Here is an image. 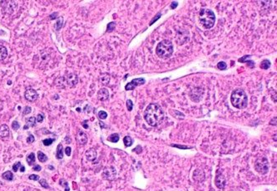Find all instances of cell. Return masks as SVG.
<instances>
[{
  "label": "cell",
  "instance_id": "cell-43",
  "mask_svg": "<svg viewBox=\"0 0 277 191\" xmlns=\"http://www.w3.org/2000/svg\"><path fill=\"white\" fill-rule=\"evenodd\" d=\"M71 150H72V149H71V147H69V146H67L65 149V154H66L67 156H70L71 155Z\"/></svg>",
  "mask_w": 277,
  "mask_h": 191
},
{
  "label": "cell",
  "instance_id": "cell-21",
  "mask_svg": "<svg viewBox=\"0 0 277 191\" xmlns=\"http://www.w3.org/2000/svg\"><path fill=\"white\" fill-rule=\"evenodd\" d=\"M8 56V50L7 48L3 46V45H0V61H3Z\"/></svg>",
  "mask_w": 277,
  "mask_h": 191
},
{
  "label": "cell",
  "instance_id": "cell-45",
  "mask_svg": "<svg viewBox=\"0 0 277 191\" xmlns=\"http://www.w3.org/2000/svg\"><path fill=\"white\" fill-rule=\"evenodd\" d=\"M177 4H178V3L177 2V1H175V2H172L171 3V8L173 9H176L177 7Z\"/></svg>",
  "mask_w": 277,
  "mask_h": 191
},
{
  "label": "cell",
  "instance_id": "cell-5",
  "mask_svg": "<svg viewBox=\"0 0 277 191\" xmlns=\"http://www.w3.org/2000/svg\"><path fill=\"white\" fill-rule=\"evenodd\" d=\"M254 168L255 171L261 175H266L269 171V161L266 157L258 158L255 161Z\"/></svg>",
  "mask_w": 277,
  "mask_h": 191
},
{
  "label": "cell",
  "instance_id": "cell-22",
  "mask_svg": "<svg viewBox=\"0 0 277 191\" xmlns=\"http://www.w3.org/2000/svg\"><path fill=\"white\" fill-rule=\"evenodd\" d=\"M2 178L5 180L12 181L13 180V175L11 171H6L2 175Z\"/></svg>",
  "mask_w": 277,
  "mask_h": 191
},
{
  "label": "cell",
  "instance_id": "cell-20",
  "mask_svg": "<svg viewBox=\"0 0 277 191\" xmlns=\"http://www.w3.org/2000/svg\"><path fill=\"white\" fill-rule=\"evenodd\" d=\"M56 158L61 159L63 158V147L62 144H58L57 147V153H56Z\"/></svg>",
  "mask_w": 277,
  "mask_h": 191
},
{
  "label": "cell",
  "instance_id": "cell-3",
  "mask_svg": "<svg viewBox=\"0 0 277 191\" xmlns=\"http://www.w3.org/2000/svg\"><path fill=\"white\" fill-rule=\"evenodd\" d=\"M200 22L205 28L210 29L213 28L216 22V16L214 12L208 9H200L199 13Z\"/></svg>",
  "mask_w": 277,
  "mask_h": 191
},
{
  "label": "cell",
  "instance_id": "cell-2",
  "mask_svg": "<svg viewBox=\"0 0 277 191\" xmlns=\"http://www.w3.org/2000/svg\"><path fill=\"white\" fill-rule=\"evenodd\" d=\"M231 101L234 107L237 109H244L248 105V96L243 89L237 88L231 93Z\"/></svg>",
  "mask_w": 277,
  "mask_h": 191
},
{
  "label": "cell",
  "instance_id": "cell-12",
  "mask_svg": "<svg viewBox=\"0 0 277 191\" xmlns=\"http://www.w3.org/2000/svg\"><path fill=\"white\" fill-rule=\"evenodd\" d=\"M215 184L220 190L224 189L226 184V179L225 175L222 174H217L215 178Z\"/></svg>",
  "mask_w": 277,
  "mask_h": 191
},
{
  "label": "cell",
  "instance_id": "cell-17",
  "mask_svg": "<svg viewBox=\"0 0 277 191\" xmlns=\"http://www.w3.org/2000/svg\"><path fill=\"white\" fill-rule=\"evenodd\" d=\"M193 179L195 180L200 182V181L204 180L205 179V174L202 170H196L193 173Z\"/></svg>",
  "mask_w": 277,
  "mask_h": 191
},
{
  "label": "cell",
  "instance_id": "cell-27",
  "mask_svg": "<svg viewBox=\"0 0 277 191\" xmlns=\"http://www.w3.org/2000/svg\"><path fill=\"white\" fill-rule=\"evenodd\" d=\"M38 160L40 162H46L47 160V156L45 155L44 153H43L42 151H38Z\"/></svg>",
  "mask_w": 277,
  "mask_h": 191
},
{
  "label": "cell",
  "instance_id": "cell-35",
  "mask_svg": "<svg viewBox=\"0 0 277 191\" xmlns=\"http://www.w3.org/2000/svg\"><path fill=\"white\" fill-rule=\"evenodd\" d=\"M127 108L128 111H132L133 108V102L131 100H127Z\"/></svg>",
  "mask_w": 277,
  "mask_h": 191
},
{
  "label": "cell",
  "instance_id": "cell-9",
  "mask_svg": "<svg viewBox=\"0 0 277 191\" xmlns=\"http://www.w3.org/2000/svg\"><path fill=\"white\" fill-rule=\"evenodd\" d=\"M145 82H146V80L142 77L136 78V79H133L132 82H128L125 86V89L127 90V91H132V90H134L137 86L145 84Z\"/></svg>",
  "mask_w": 277,
  "mask_h": 191
},
{
  "label": "cell",
  "instance_id": "cell-48",
  "mask_svg": "<svg viewBox=\"0 0 277 191\" xmlns=\"http://www.w3.org/2000/svg\"><path fill=\"white\" fill-rule=\"evenodd\" d=\"M173 146H176V147H178V148H181V149H187V147L186 146H177V145H172Z\"/></svg>",
  "mask_w": 277,
  "mask_h": 191
},
{
  "label": "cell",
  "instance_id": "cell-40",
  "mask_svg": "<svg viewBox=\"0 0 277 191\" xmlns=\"http://www.w3.org/2000/svg\"><path fill=\"white\" fill-rule=\"evenodd\" d=\"M28 179H29L30 180L38 181V180H39V176H38V175H29Z\"/></svg>",
  "mask_w": 277,
  "mask_h": 191
},
{
  "label": "cell",
  "instance_id": "cell-33",
  "mask_svg": "<svg viewBox=\"0 0 277 191\" xmlns=\"http://www.w3.org/2000/svg\"><path fill=\"white\" fill-rule=\"evenodd\" d=\"M54 140H55L54 139L47 138V139H45V140H43V143H44V146H48L52 145V143H53Z\"/></svg>",
  "mask_w": 277,
  "mask_h": 191
},
{
  "label": "cell",
  "instance_id": "cell-36",
  "mask_svg": "<svg viewBox=\"0 0 277 191\" xmlns=\"http://www.w3.org/2000/svg\"><path fill=\"white\" fill-rule=\"evenodd\" d=\"M98 117L101 120H104V119H106L108 117V113L106 111H101L98 113Z\"/></svg>",
  "mask_w": 277,
  "mask_h": 191
},
{
  "label": "cell",
  "instance_id": "cell-6",
  "mask_svg": "<svg viewBox=\"0 0 277 191\" xmlns=\"http://www.w3.org/2000/svg\"><path fill=\"white\" fill-rule=\"evenodd\" d=\"M0 5L3 13L8 14H12L17 9V3L14 1H2Z\"/></svg>",
  "mask_w": 277,
  "mask_h": 191
},
{
  "label": "cell",
  "instance_id": "cell-14",
  "mask_svg": "<svg viewBox=\"0 0 277 191\" xmlns=\"http://www.w3.org/2000/svg\"><path fill=\"white\" fill-rule=\"evenodd\" d=\"M98 98L101 101H107L109 98V92L107 88H101L98 92Z\"/></svg>",
  "mask_w": 277,
  "mask_h": 191
},
{
  "label": "cell",
  "instance_id": "cell-44",
  "mask_svg": "<svg viewBox=\"0 0 277 191\" xmlns=\"http://www.w3.org/2000/svg\"><path fill=\"white\" fill-rule=\"evenodd\" d=\"M160 17H161V13H158V14H157V15L156 16L155 18H154L155 19H153L152 21V22H150V25H152V23H153L154 22H156V20H158V18H160Z\"/></svg>",
  "mask_w": 277,
  "mask_h": 191
},
{
  "label": "cell",
  "instance_id": "cell-49",
  "mask_svg": "<svg viewBox=\"0 0 277 191\" xmlns=\"http://www.w3.org/2000/svg\"><path fill=\"white\" fill-rule=\"evenodd\" d=\"M20 171H21V172H24V171H25V167H24L22 165L20 166Z\"/></svg>",
  "mask_w": 277,
  "mask_h": 191
},
{
  "label": "cell",
  "instance_id": "cell-42",
  "mask_svg": "<svg viewBox=\"0 0 277 191\" xmlns=\"http://www.w3.org/2000/svg\"><path fill=\"white\" fill-rule=\"evenodd\" d=\"M34 136H33V135H29V136H28V138L27 139V142L28 143H29V144H31V143H33V141H34Z\"/></svg>",
  "mask_w": 277,
  "mask_h": 191
},
{
  "label": "cell",
  "instance_id": "cell-10",
  "mask_svg": "<svg viewBox=\"0 0 277 191\" xmlns=\"http://www.w3.org/2000/svg\"><path fill=\"white\" fill-rule=\"evenodd\" d=\"M24 96H25V98H26L27 101H28L30 102H33V101H35L38 98V92L34 89L28 88V89H27L25 91Z\"/></svg>",
  "mask_w": 277,
  "mask_h": 191
},
{
  "label": "cell",
  "instance_id": "cell-47",
  "mask_svg": "<svg viewBox=\"0 0 277 191\" xmlns=\"http://www.w3.org/2000/svg\"><path fill=\"white\" fill-rule=\"evenodd\" d=\"M57 16V13H55V14L54 13H53V14H51L50 15V18H51V19H56V17Z\"/></svg>",
  "mask_w": 277,
  "mask_h": 191
},
{
  "label": "cell",
  "instance_id": "cell-46",
  "mask_svg": "<svg viewBox=\"0 0 277 191\" xmlns=\"http://www.w3.org/2000/svg\"><path fill=\"white\" fill-rule=\"evenodd\" d=\"M33 170L34 171H40L41 170V166L39 165H36L34 167H33Z\"/></svg>",
  "mask_w": 277,
  "mask_h": 191
},
{
  "label": "cell",
  "instance_id": "cell-41",
  "mask_svg": "<svg viewBox=\"0 0 277 191\" xmlns=\"http://www.w3.org/2000/svg\"><path fill=\"white\" fill-rule=\"evenodd\" d=\"M22 165V164L20 163V162H18V163H16L13 166V170L14 171V172H17L18 171V168H20V166Z\"/></svg>",
  "mask_w": 277,
  "mask_h": 191
},
{
  "label": "cell",
  "instance_id": "cell-50",
  "mask_svg": "<svg viewBox=\"0 0 277 191\" xmlns=\"http://www.w3.org/2000/svg\"><path fill=\"white\" fill-rule=\"evenodd\" d=\"M48 169H49V170H54V168H53L52 165H49V166H48Z\"/></svg>",
  "mask_w": 277,
  "mask_h": 191
},
{
  "label": "cell",
  "instance_id": "cell-23",
  "mask_svg": "<svg viewBox=\"0 0 277 191\" xmlns=\"http://www.w3.org/2000/svg\"><path fill=\"white\" fill-rule=\"evenodd\" d=\"M123 143H124V145H125L127 147H129V146H131L133 145V139H132L131 136H125V137L123 138Z\"/></svg>",
  "mask_w": 277,
  "mask_h": 191
},
{
  "label": "cell",
  "instance_id": "cell-37",
  "mask_svg": "<svg viewBox=\"0 0 277 191\" xmlns=\"http://www.w3.org/2000/svg\"><path fill=\"white\" fill-rule=\"evenodd\" d=\"M12 127H13V129L14 130H18L19 129V127H20L19 123H18L17 121H14L13 122V124H12Z\"/></svg>",
  "mask_w": 277,
  "mask_h": 191
},
{
  "label": "cell",
  "instance_id": "cell-30",
  "mask_svg": "<svg viewBox=\"0 0 277 191\" xmlns=\"http://www.w3.org/2000/svg\"><path fill=\"white\" fill-rule=\"evenodd\" d=\"M59 184H60L61 186H63V187L64 188L65 191H70V189H69V187H68V183H67V181H66V180H64V179H61V180H59Z\"/></svg>",
  "mask_w": 277,
  "mask_h": 191
},
{
  "label": "cell",
  "instance_id": "cell-39",
  "mask_svg": "<svg viewBox=\"0 0 277 191\" xmlns=\"http://www.w3.org/2000/svg\"><path fill=\"white\" fill-rule=\"evenodd\" d=\"M44 117L43 114H38L37 118H36V121H38V123H41V122L44 121Z\"/></svg>",
  "mask_w": 277,
  "mask_h": 191
},
{
  "label": "cell",
  "instance_id": "cell-1",
  "mask_svg": "<svg viewBox=\"0 0 277 191\" xmlns=\"http://www.w3.org/2000/svg\"><path fill=\"white\" fill-rule=\"evenodd\" d=\"M165 117L163 109L158 104L152 103L148 105L144 111V119L146 122L151 126H157L160 125Z\"/></svg>",
  "mask_w": 277,
  "mask_h": 191
},
{
  "label": "cell",
  "instance_id": "cell-53",
  "mask_svg": "<svg viewBox=\"0 0 277 191\" xmlns=\"http://www.w3.org/2000/svg\"><path fill=\"white\" fill-rule=\"evenodd\" d=\"M237 191H241V190H237Z\"/></svg>",
  "mask_w": 277,
  "mask_h": 191
},
{
  "label": "cell",
  "instance_id": "cell-34",
  "mask_svg": "<svg viewBox=\"0 0 277 191\" xmlns=\"http://www.w3.org/2000/svg\"><path fill=\"white\" fill-rule=\"evenodd\" d=\"M217 67L220 70H226V67H227V65H226V63L225 62H220V63H218V64H217Z\"/></svg>",
  "mask_w": 277,
  "mask_h": 191
},
{
  "label": "cell",
  "instance_id": "cell-15",
  "mask_svg": "<svg viewBox=\"0 0 277 191\" xmlns=\"http://www.w3.org/2000/svg\"><path fill=\"white\" fill-rule=\"evenodd\" d=\"M85 156L86 159L88 161H94L95 159H97V151L96 150L91 148L88 150L85 153Z\"/></svg>",
  "mask_w": 277,
  "mask_h": 191
},
{
  "label": "cell",
  "instance_id": "cell-51",
  "mask_svg": "<svg viewBox=\"0 0 277 191\" xmlns=\"http://www.w3.org/2000/svg\"><path fill=\"white\" fill-rule=\"evenodd\" d=\"M8 83H9V84H11L12 82H11V81H9V82H8Z\"/></svg>",
  "mask_w": 277,
  "mask_h": 191
},
{
  "label": "cell",
  "instance_id": "cell-8",
  "mask_svg": "<svg viewBox=\"0 0 277 191\" xmlns=\"http://www.w3.org/2000/svg\"><path fill=\"white\" fill-rule=\"evenodd\" d=\"M204 94V91L202 88L200 87H195L194 89H192L190 92H189V96L190 98L195 101V102H198L201 100L202 96Z\"/></svg>",
  "mask_w": 277,
  "mask_h": 191
},
{
  "label": "cell",
  "instance_id": "cell-11",
  "mask_svg": "<svg viewBox=\"0 0 277 191\" xmlns=\"http://www.w3.org/2000/svg\"><path fill=\"white\" fill-rule=\"evenodd\" d=\"M65 80H66L67 85L70 87L74 86L75 85H77L78 82V77L77 75L75 73H68L66 76H64Z\"/></svg>",
  "mask_w": 277,
  "mask_h": 191
},
{
  "label": "cell",
  "instance_id": "cell-16",
  "mask_svg": "<svg viewBox=\"0 0 277 191\" xmlns=\"http://www.w3.org/2000/svg\"><path fill=\"white\" fill-rule=\"evenodd\" d=\"M54 84L58 88H65L66 86H67L64 76H59V77L56 78L55 81H54Z\"/></svg>",
  "mask_w": 277,
  "mask_h": 191
},
{
  "label": "cell",
  "instance_id": "cell-25",
  "mask_svg": "<svg viewBox=\"0 0 277 191\" xmlns=\"http://www.w3.org/2000/svg\"><path fill=\"white\" fill-rule=\"evenodd\" d=\"M270 65H271V63H270V62L269 60H263V61L261 62V65H260V67H261V69L267 70V69H269V68H270Z\"/></svg>",
  "mask_w": 277,
  "mask_h": 191
},
{
  "label": "cell",
  "instance_id": "cell-26",
  "mask_svg": "<svg viewBox=\"0 0 277 191\" xmlns=\"http://www.w3.org/2000/svg\"><path fill=\"white\" fill-rule=\"evenodd\" d=\"M108 140L109 141L112 142V143H117V142L119 140V135L117 134V133L111 134V136H109V137L108 138Z\"/></svg>",
  "mask_w": 277,
  "mask_h": 191
},
{
  "label": "cell",
  "instance_id": "cell-18",
  "mask_svg": "<svg viewBox=\"0 0 277 191\" xmlns=\"http://www.w3.org/2000/svg\"><path fill=\"white\" fill-rule=\"evenodd\" d=\"M9 136V128L7 125H2L0 126V137H8Z\"/></svg>",
  "mask_w": 277,
  "mask_h": 191
},
{
  "label": "cell",
  "instance_id": "cell-32",
  "mask_svg": "<svg viewBox=\"0 0 277 191\" xmlns=\"http://www.w3.org/2000/svg\"><path fill=\"white\" fill-rule=\"evenodd\" d=\"M39 184H41V186L42 187H44V189H49L50 187H49V185H48V184H47V182L46 181V180H44V179H42V180H39Z\"/></svg>",
  "mask_w": 277,
  "mask_h": 191
},
{
  "label": "cell",
  "instance_id": "cell-38",
  "mask_svg": "<svg viewBox=\"0 0 277 191\" xmlns=\"http://www.w3.org/2000/svg\"><path fill=\"white\" fill-rule=\"evenodd\" d=\"M31 111H32V108H31L30 106H25L22 114H23V115H28V114H29Z\"/></svg>",
  "mask_w": 277,
  "mask_h": 191
},
{
  "label": "cell",
  "instance_id": "cell-31",
  "mask_svg": "<svg viewBox=\"0 0 277 191\" xmlns=\"http://www.w3.org/2000/svg\"><path fill=\"white\" fill-rule=\"evenodd\" d=\"M115 26H116V23H115V22H109L108 25V28H107V32H112V31L114 30V28H115Z\"/></svg>",
  "mask_w": 277,
  "mask_h": 191
},
{
  "label": "cell",
  "instance_id": "cell-7",
  "mask_svg": "<svg viewBox=\"0 0 277 191\" xmlns=\"http://www.w3.org/2000/svg\"><path fill=\"white\" fill-rule=\"evenodd\" d=\"M102 176L103 179L108 180H113L116 179L117 176V171L116 169L112 166H109V167H106L103 172L102 174Z\"/></svg>",
  "mask_w": 277,
  "mask_h": 191
},
{
  "label": "cell",
  "instance_id": "cell-29",
  "mask_svg": "<svg viewBox=\"0 0 277 191\" xmlns=\"http://www.w3.org/2000/svg\"><path fill=\"white\" fill-rule=\"evenodd\" d=\"M25 121H26L27 125H28L29 126H34L35 124H36V118L33 117H28V118H27Z\"/></svg>",
  "mask_w": 277,
  "mask_h": 191
},
{
  "label": "cell",
  "instance_id": "cell-52",
  "mask_svg": "<svg viewBox=\"0 0 277 191\" xmlns=\"http://www.w3.org/2000/svg\"><path fill=\"white\" fill-rule=\"evenodd\" d=\"M27 128H28V126H24V129H27Z\"/></svg>",
  "mask_w": 277,
  "mask_h": 191
},
{
  "label": "cell",
  "instance_id": "cell-24",
  "mask_svg": "<svg viewBox=\"0 0 277 191\" xmlns=\"http://www.w3.org/2000/svg\"><path fill=\"white\" fill-rule=\"evenodd\" d=\"M248 57V56H244L243 57L240 58V59H239V62H240V63H248L251 68L255 67V63L252 62V61H247V60H246V57Z\"/></svg>",
  "mask_w": 277,
  "mask_h": 191
},
{
  "label": "cell",
  "instance_id": "cell-4",
  "mask_svg": "<svg viewBox=\"0 0 277 191\" xmlns=\"http://www.w3.org/2000/svg\"><path fill=\"white\" fill-rule=\"evenodd\" d=\"M156 53L162 59L169 58L173 53V44L170 40H163L160 42L156 46Z\"/></svg>",
  "mask_w": 277,
  "mask_h": 191
},
{
  "label": "cell",
  "instance_id": "cell-28",
  "mask_svg": "<svg viewBox=\"0 0 277 191\" xmlns=\"http://www.w3.org/2000/svg\"><path fill=\"white\" fill-rule=\"evenodd\" d=\"M27 162L29 165H33L35 163V155L34 153H30L29 155L27 157Z\"/></svg>",
  "mask_w": 277,
  "mask_h": 191
},
{
  "label": "cell",
  "instance_id": "cell-19",
  "mask_svg": "<svg viewBox=\"0 0 277 191\" xmlns=\"http://www.w3.org/2000/svg\"><path fill=\"white\" fill-rule=\"evenodd\" d=\"M110 82V76L107 73L102 74L99 77V82L102 85H108Z\"/></svg>",
  "mask_w": 277,
  "mask_h": 191
},
{
  "label": "cell",
  "instance_id": "cell-13",
  "mask_svg": "<svg viewBox=\"0 0 277 191\" xmlns=\"http://www.w3.org/2000/svg\"><path fill=\"white\" fill-rule=\"evenodd\" d=\"M76 140L79 145L83 146L88 142V135L82 130H78L76 135Z\"/></svg>",
  "mask_w": 277,
  "mask_h": 191
}]
</instances>
